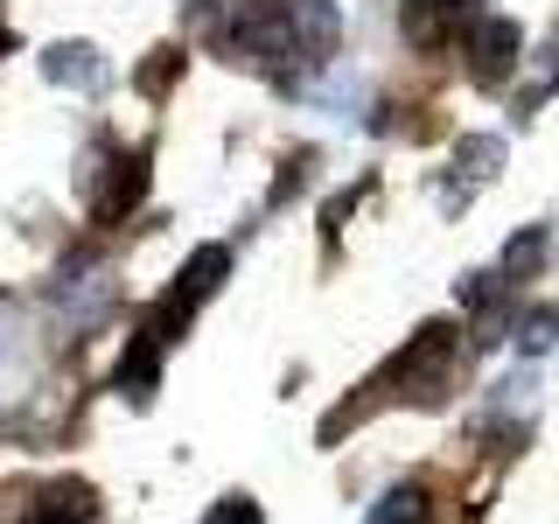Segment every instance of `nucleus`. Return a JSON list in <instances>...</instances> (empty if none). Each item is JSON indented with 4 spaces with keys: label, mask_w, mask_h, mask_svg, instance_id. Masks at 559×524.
I'll return each instance as SVG.
<instances>
[{
    "label": "nucleus",
    "mask_w": 559,
    "mask_h": 524,
    "mask_svg": "<svg viewBox=\"0 0 559 524\" xmlns=\"http://www.w3.org/2000/svg\"><path fill=\"white\" fill-rule=\"evenodd\" d=\"M399 22H406V43L433 49L441 35H454L462 22H476V0H406V8H399Z\"/></svg>",
    "instance_id": "2"
},
{
    "label": "nucleus",
    "mask_w": 559,
    "mask_h": 524,
    "mask_svg": "<svg viewBox=\"0 0 559 524\" xmlns=\"http://www.w3.org/2000/svg\"><path fill=\"white\" fill-rule=\"evenodd\" d=\"M497 162H503V140L497 133H468L462 147H454V168H462V175H489Z\"/></svg>",
    "instance_id": "7"
},
{
    "label": "nucleus",
    "mask_w": 559,
    "mask_h": 524,
    "mask_svg": "<svg viewBox=\"0 0 559 524\" xmlns=\"http://www.w3.org/2000/svg\"><path fill=\"white\" fill-rule=\"evenodd\" d=\"M518 49H524L518 22H497V14H483L476 35H468V63H476V84H503V78L518 70Z\"/></svg>",
    "instance_id": "1"
},
{
    "label": "nucleus",
    "mask_w": 559,
    "mask_h": 524,
    "mask_svg": "<svg viewBox=\"0 0 559 524\" xmlns=\"http://www.w3.org/2000/svg\"><path fill=\"white\" fill-rule=\"evenodd\" d=\"M140 189H147V162H119V182H105L98 196H92V210H98V224H112V217H127V210L140 203Z\"/></svg>",
    "instance_id": "3"
},
{
    "label": "nucleus",
    "mask_w": 559,
    "mask_h": 524,
    "mask_svg": "<svg viewBox=\"0 0 559 524\" xmlns=\"http://www.w3.org/2000/svg\"><path fill=\"white\" fill-rule=\"evenodd\" d=\"M210 524H259V511H252V503H245V497H231V503H224V511H210Z\"/></svg>",
    "instance_id": "11"
},
{
    "label": "nucleus",
    "mask_w": 559,
    "mask_h": 524,
    "mask_svg": "<svg viewBox=\"0 0 559 524\" xmlns=\"http://www.w3.org/2000/svg\"><path fill=\"white\" fill-rule=\"evenodd\" d=\"M552 343H559V308L546 301V308H532L518 322V349H524V357H538V349H552Z\"/></svg>",
    "instance_id": "6"
},
{
    "label": "nucleus",
    "mask_w": 559,
    "mask_h": 524,
    "mask_svg": "<svg viewBox=\"0 0 559 524\" xmlns=\"http://www.w3.org/2000/svg\"><path fill=\"white\" fill-rule=\"evenodd\" d=\"M538 259H546V231L532 224V231H518L511 245H503V279H524V273L538 266Z\"/></svg>",
    "instance_id": "8"
},
{
    "label": "nucleus",
    "mask_w": 559,
    "mask_h": 524,
    "mask_svg": "<svg viewBox=\"0 0 559 524\" xmlns=\"http://www.w3.org/2000/svg\"><path fill=\"white\" fill-rule=\"evenodd\" d=\"M43 70L57 84H98V49H84V43H57L43 57Z\"/></svg>",
    "instance_id": "5"
},
{
    "label": "nucleus",
    "mask_w": 559,
    "mask_h": 524,
    "mask_svg": "<svg viewBox=\"0 0 559 524\" xmlns=\"http://www.w3.org/2000/svg\"><path fill=\"white\" fill-rule=\"evenodd\" d=\"M0 49H8V28H0Z\"/></svg>",
    "instance_id": "12"
},
{
    "label": "nucleus",
    "mask_w": 559,
    "mask_h": 524,
    "mask_svg": "<svg viewBox=\"0 0 559 524\" xmlns=\"http://www.w3.org/2000/svg\"><path fill=\"white\" fill-rule=\"evenodd\" d=\"M378 524H427V489H392L378 503Z\"/></svg>",
    "instance_id": "10"
},
{
    "label": "nucleus",
    "mask_w": 559,
    "mask_h": 524,
    "mask_svg": "<svg viewBox=\"0 0 559 524\" xmlns=\"http://www.w3.org/2000/svg\"><path fill=\"white\" fill-rule=\"evenodd\" d=\"M175 78H182V49H154V63H140V78H133V84H140L147 98H162Z\"/></svg>",
    "instance_id": "9"
},
{
    "label": "nucleus",
    "mask_w": 559,
    "mask_h": 524,
    "mask_svg": "<svg viewBox=\"0 0 559 524\" xmlns=\"http://www.w3.org/2000/svg\"><path fill=\"white\" fill-rule=\"evenodd\" d=\"M35 524H92V489L84 483H57L35 503Z\"/></svg>",
    "instance_id": "4"
}]
</instances>
